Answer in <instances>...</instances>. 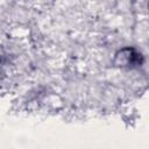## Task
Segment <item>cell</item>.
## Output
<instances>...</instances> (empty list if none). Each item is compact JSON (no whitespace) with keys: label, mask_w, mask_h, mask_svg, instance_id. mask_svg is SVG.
I'll use <instances>...</instances> for the list:
<instances>
[{"label":"cell","mask_w":149,"mask_h":149,"mask_svg":"<svg viewBox=\"0 0 149 149\" xmlns=\"http://www.w3.org/2000/svg\"><path fill=\"white\" fill-rule=\"evenodd\" d=\"M114 63L120 68H133L142 63V56L134 48H123L115 54Z\"/></svg>","instance_id":"1"}]
</instances>
